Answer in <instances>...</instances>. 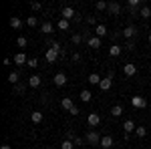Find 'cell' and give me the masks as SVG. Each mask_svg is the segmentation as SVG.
<instances>
[{
    "label": "cell",
    "instance_id": "14",
    "mask_svg": "<svg viewBox=\"0 0 151 149\" xmlns=\"http://www.w3.org/2000/svg\"><path fill=\"white\" fill-rule=\"evenodd\" d=\"M105 35H107V26H105V24H97V26H95V36L101 38V36H105Z\"/></svg>",
    "mask_w": 151,
    "mask_h": 149
},
{
    "label": "cell",
    "instance_id": "19",
    "mask_svg": "<svg viewBox=\"0 0 151 149\" xmlns=\"http://www.w3.org/2000/svg\"><path fill=\"white\" fill-rule=\"evenodd\" d=\"M123 129H125V133H131V131H135L137 127H135V123H133L131 119H127V121L123 123Z\"/></svg>",
    "mask_w": 151,
    "mask_h": 149
},
{
    "label": "cell",
    "instance_id": "8",
    "mask_svg": "<svg viewBox=\"0 0 151 149\" xmlns=\"http://www.w3.org/2000/svg\"><path fill=\"white\" fill-rule=\"evenodd\" d=\"M99 87H101V91H109V89L113 87V79H111V75H109L107 79H101V85H99Z\"/></svg>",
    "mask_w": 151,
    "mask_h": 149
},
{
    "label": "cell",
    "instance_id": "17",
    "mask_svg": "<svg viewBox=\"0 0 151 149\" xmlns=\"http://www.w3.org/2000/svg\"><path fill=\"white\" fill-rule=\"evenodd\" d=\"M91 99H93V93L91 91H87V89L81 91V101L83 103H91Z\"/></svg>",
    "mask_w": 151,
    "mask_h": 149
},
{
    "label": "cell",
    "instance_id": "20",
    "mask_svg": "<svg viewBox=\"0 0 151 149\" xmlns=\"http://www.w3.org/2000/svg\"><path fill=\"white\" fill-rule=\"evenodd\" d=\"M50 48H55V50H57L60 57L65 55V48H63V46H60V42H57V40H50Z\"/></svg>",
    "mask_w": 151,
    "mask_h": 149
},
{
    "label": "cell",
    "instance_id": "30",
    "mask_svg": "<svg viewBox=\"0 0 151 149\" xmlns=\"http://www.w3.org/2000/svg\"><path fill=\"white\" fill-rule=\"evenodd\" d=\"M58 30H67L69 28V20H65V18H58Z\"/></svg>",
    "mask_w": 151,
    "mask_h": 149
},
{
    "label": "cell",
    "instance_id": "10",
    "mask_svg": "<svg viewBox=\"0 0 151 149\" xmlns=\"http://www.w3.org/2000/svg\"><path fill=\"white\" fill-rule=\"evenodd\" d=\"M101 147H103V149H111V147H113V137H111V135L101 137Z\"/></svg>",
    "mask_w": 151,
    "mask_h": 149
},
{
    "label": "cell",
    "instance_id": "31",
    "mask_svg": "<svg viewBox=\"0 0 151 149\" xmlns=\"http://www.w3.org/2000/svg\"><path fill=\"white\" fill-rule=\"evenodd\" d=\"M135 133H137V137H145V135H147V129H145V127H143V125H139V127H137V129H135Z\"/></svg>",
    "mask_w": 151,
    "mask_h": 149
},
{
    "label": "cell",
    "instance_id": "32",
    "mask_svg": "<svg viewBox=\"0 0 151 149\" xmlns=\"http://www.w3.org/2000/svg\"><path fill=\"white\" fill-rule=\"evenodd\" d=\"M16 45L20 46V48H26V46H28V40H26L24 36H18V40H16Z\"/></svg>",
    "mask_w": 151,
    "mask_h": 149
},
{
    "label": "cell",
    "instance_id": "7",
    "mask_svg": "<svg viewBox=\"0 0 151 149\" xmlns=\"http://www.w3.org/2000/svg\"><path fill=\"white\" fill-rule=\"evenodd\" d=\"M55 85H57V87H65V85H67V75H65V73H57V75H55Z\"/></svg>",
    "mask_w": 151,
    "mask_h": 149
},
{
    "label": "cell",
    "instance_id": "40",
    "mask_svg": "<svg viewBox=\"0 0 151 149\" xmlns=\"http://www.w3.org/2000/svg\"><path fill=\"white\" fill-rule=\"evenodd\" d=\"M30 6H32V10H40V8H42V4H38V2H32Z\"/></svg>",
    "mask_w": 151,
    "mask_h": 149
},
{
    "label": "cell",
    "instance_id": "3",
    "mask_svg": "<svg viewBox=\"0 0 151 149\" xmlns=\"http://www.w3.org/2000/svg\"><path fill=\"white\" fill-rule=\"evenodd\" d=\"M131 105H133L135 109H145V107H147V101H145L143 97H131Z\"/></svg>",
    "mask_w": 151,
    "mask_h": 149
},
{
    "label": "cell",
    "instance_id": "26",
    "mask_svg": "<svg viewBox=\"0 0 151 149\" xmlns=\"http://www.w3.org/2000/svg\"><path fill=\"white\" fill-rule=\"evenodd\" d=\"M139 16H141V18H149V16H151V8H149V6H141Z\"/></svg>",
    "mask_w": 151,
    "mask_h": 149
},
{
    "label": "cell",
    "instance_id": "29",
    "mask_svg": "<svg viewBox=\"0 0 151 149\" xmlns=\"http://www.w3.org/2000/svg\"><path fill=\"white\" fill-rule=\"evenodd\" d=\"M60 149H75V143H73L70 139H65V141L60 143Z\"/></svg>",
    "mask_w": 151,
    "mask_h": 149
},
{
    "label": "cell",
    "instance_id": "4",
    "mask_svg": "<svg viewBox=\"0 0 151 149\" xmlns=\"http://www.w3.org/2000/svg\"><path fill=\"white\" fill-rule=\"evenodd\" d=\"M87 123H89V125L95 129V127L101 123V117H99V113H89V117H87Z\"/></svg>",
    "mask_w": 151,
    "mask_h": 149
},
{
    "label": "cell",
    "instance_id": "25",
    "mask_svg": "<svg viewBox=\"0 0 151 149\" xmlns=\"http://www.w3.org/2000/svg\"><path fill=\"white\" fill-rule=\"evenodd\" d=\"M89 83H91V85H101V77H99L97 73H91V75H89Z\"/></svg>",
    "mask_w": 151,
    "mask_h": 149
},
{
    "label": "cell",
    "instance_id": "43",
    "mask_svg": "<svg viewBox=\"0 0 151 149\" xmlns=\"http://www.w3.org/2000/svg\"><path fill=\"white\" fill-rule=\"evenodd\" d=\"M0 149H12V145H6L4 143V145H0Z\"/></svg>",
    "mask_w": 151,
    "mask_h": 149
},
{
    "label": "cell",
    "instance_id": "2",
    "mask_svg": "<svg viewBox=\"0 0 151 149\" xmlns=\"http://www.w3.org/2000/svg\"><path fill=\"white\" fill-rule=\"evenodd\" d=\"M75 16H77V12L73 10V8H70V6H67V8H63V10H60V18H65V20H75Z\"/></svg>",
    "mask_w": 151,
    "mask_h": 149
},
{
    "label": "cell",
    "instance_id": "15",
    "mask_svg": "<svg viewBox=\"0 0 151 149\" xmlns=\"http://www.w3.org/2000/svg\"><path fill=\"white\" fill-rule=\"evenodd\" d=\"M8 24H10L12 28H16V30H18V28L22 26V20H20L18 16H10V20H8Z\"/></svg>",
    "mask_w": 151,
    "mask_h": 149
},
{
    "label": "cell",
    "instance_id": "44",
    "mask_svg": "<svg viewBox=\"0 0 151 149\" xmlns=\"http://www.w3.org/2000/svg\"><path fill=\"white\" fill-rule=\"evenodd\" d=\"M149 42H151V32H149Z\"/></svg>",
    "mask_w": 151,
    "mask_h": 149
},
{
    "label": "cell",
    "instance_id": "22",
    "mask_svg": "<svg viewBox=\"0 0 151 149\" xmlns=\"http://www.w3.org/2000/svg\"><path fill=\"white\" fill-rule=\"evenodd\" d=\"M42 117H45V115L40 113V111H32V113H30V119H32V123H40V121H42Z\"/></svg>",
    "mask_w": 151,
    "mask_h": 149
},
{
    "label": "cell",
    "instance_id": "28",
    "mask_svg": "<svg viewBox=\"0 0 151 149\" xmlns=\"http://www.w3.org/2000/svg\"><path fill=\"white\" fill-rule=\"evenodd\" d=\"M141 6V0H129L127 2V8H133V10H139Z\"/></svg>",
    "mask_w": 151,
    "mask_h": 149
},
{
    "label": "cell",
    "instance_id": "13",
    "mask_svg": "<svg viewBox=\"0 0 151 149\" xmlns=\"http://www.w3.org/2000/svg\"><path fill=\"white\" fill-rule=\"evenodd\" d=\"M40 83H42V81H40V77H38V75H32V77H28V87H40Z\"/></svg>",
    "mask_w": 151,
    "mask_h": 149
},
{
    "label": "cell",
    "instance_id": "42",
    "mask_svg": "<svg viewBox=\"0 0 151 149\" xmlns=\"http://www.w3.org/2000/svg\"><path fill=\"white\" fill-rule=\"evenodd\" d=\"M69 113H70V115H79V113H81V111H79V109H77V107H73V109H70Z\"/></svg>",
    "mask_w": 151,
    "mask_h": 149
},
{
    "label": "cell",
    "instance_id": "9",
    "mask_svg": "<svg viewBox=\"0 0 151 149\" xmlns=\"http://www.w3.org/2000/svg\"><path fill=\"white\" fill-rule=\"evenodd\" d=\"M45 58H47L48 63H55V60L58 58V53L55 50V48H48L47 53H45Z\"/></svg>",
    "mask_w": 151,
    "mask_h": 149
},
{
    "label": "cell",
    "instance_id": "21",
    "mask_svg": "<svg viewBox=\"0 0 151 149\" xmlns=\"http://www.w3.org/2000/svg\"><path fill=\"white\" fill-rule=\"evenodd\" d=\"M18 79H20L18 71H10V75H8V81H10L12 85H18Z\"/></svg>",
    "mask_w": 151,
    "mask_h": 149
},
{
    "label": "cell",
    "instance_id": "41",
    "mask_svg": "<svg viewBox=\"0 0 151 149\" xmlns=\"http://www.w3.org/2000/svg\"><path fill=\"white\" fill-rule=\"evenodd\" d=\"M24 89H26L24 85H16V93H24Z\"/></svg>",
    "mask_w": 151,
    "mask_h": 149
},
{
    "label": "cell",
    "instance_id": "35",
    "mask_svg": "<svg viewBox=\"0 0 151 149\" xmlns=\"http://www.w3.org/2000/svg\"><path fill=\"white\" fill-rule=\"evenodd\" d=\"M70 40H73V42H75V45H81V40H83V36L79 35V32H77V35H73L70 36Z\"/></svg>",
    "mask_w": 151,
    "mask_h": 149
},
{
    "label": "cell",
    "instance_id": "18",
    "mask_svg": "<svg viewBox=\"0 0 151 149\" xmlns=\"http://www.w3.org/2000/svg\"><path fill=\"white\" fill-rule=\"evenodd\" d=\"M14 63H16V65H26V63H28V58H26L24 53H18V55L14 57Z\"/></svg>",
    "mask_w": 151,
    "mask_h": 149
},
{
    "label": "cell",
    "instance_id": "1",
    "mask_svg": "<svg viewBox=\"0 0 151 149\" xmlns=\"http://www.w3.org/2000/svg\"><path fill=\"white\" fill-rule=\"evenodd\" d=\"M85 141H87L89 145H101V135H99L95 129H91V131L85 135Z\"/></svg>",
    "mask_w": 151,
    "mask_h": 149
},
{
    "label": "cell",
    "instance_id": "12",
    "mask_svg": "<svg viewBox=\"0 0 151 149\" xmlns=\"http://www.w3.org/2000/svg\"><path fill=\"white\" fill-rule=\"evenodd\" d=\"M87 42H89L91 48H101V38H99V36H89Z\"/></svg>",
    "mask_w": 151,
    "mask_h": 149
},
{
    "label": "cell",
    "instance_id": "46",
    "mask_svg": "<svg viewBox=\"0 0 151 149\" xmlns=\"http://www.w3.org/2000/svg\"><path fill=\"white\" fill-rule=\"evenodd\" d=\"M30 149H35V147H30Z\"/></svg>",
    "mask_w": 151,
    "mask_h": 149
},
{
    "label": "cell",
    "instance_id": "27",
    "mask_svg": "<svg viewBox=\"0 0 151 149\" xmlns=\"http://www.w3.org/2000/svg\"><path fill=\"white\" fill-rule=\"evenodd\" d=\"M111 115H113V117H121V115H123V107H121V105H115V107L111 109Z\"/></svg>",
    "mask_w": 151,
    "mask_h": 149
},
{
    "label": "cell",
    "instance_id": "6",
    "mask_svg": "<svg viewBox=\"0 0 151 149\" xmlns=\"http://www.w3.org/2000/svg\"><path fill=\"white\" fill-rule=\"evenodd\" d=\"M107 10L111 12V14H121V10H123V6H121V4H119V2H109V8H107Z\"/></svg>",
    "mask_w": 151,
    "mask_h": 149
},
{
    "label": "cell",
    "instance_id": "36",
    "mask_svg": "<svg viewBox=\"0 0 151 149\" xmlns=\"http://www.w3.org/2000/svg\"><path fill=\"white\" fill-rule=\"evenodd\" d=\"M26 65H28L30 69H36V67H38V60H36V58H28V63H26Z\"/></svg>",
    "mask_w": 151,
    "mask_h": 149
},
{
    "label": "cell",
    "instance_id": "16",
    "mask_svg": "<svg viewBox=\"0 0 151 149\" xmlns=\"http://www.w3.org/2000/svg\"><path fill=\"white\" fill-rule=\"evenodd\" d=\"M60 107H63V109H67V111H70V109L75 107V105H73V99H70V97H65V99L60 101Z\"/></svg>",
    "mask_w": 151,
    "mask_h": 149
},
{
    "label": "cell",
    "instance_id": "11",
    "mask_svg": "<svg viewBox=\"0 0 151 149\" xmlns=\"http://www.w3.org/2000/svg\"><path fill=\"white\" fill-rule=\"evenodd\" d=\"M135 35H137V28L135 26H125V30H123V36L125 38H133Z\"/></svg>",
    "mask_w": 151,
    "mask_h": 149
},
{
    "label": "cell",
    "instance_id": "33",
    "mask_svg": "<svg viewBox=\"0 0 151 149\" xmlns=\"http://www.w3.org/2000/svg\"><path fill=\"white\" fill-rule=\"evenodd\" d=\"M95 6H97V10H107V8H109V4H107L105 0H99V2H97Z\"/></svg>",
    "mask_w": 151,
    "mask_h": 149
},
{
    "label": "cell",
    "instance_id": "37",
    "mask_svg": "<svg viewBox=\"0 0 151 149\" xmlns=\"http://www.w3.org/2000/svg\"><path fill=\"white\" fill-rule=\"evenodd\" d=\"M133 48H135V42H133V40L125 42V50H133Z\"/></svg>",
    "mask_w": 151,
    "mask_h": 149
},
{
    "label": "cell",
    "instance_id": "39",
    "mask_svg": "<svg viewBox=\"0 0 151 149\" xmlns=\"http://www.w3.org/2000/svg\"><path fill=\"white\" fill-rule=\"evenodd\" d=\"M87 22L89 24H97V16H87Z\"/></svg>",
    "mask_w": 151,
    "mask_h": 149
},
{
    "label": "cell",
    "instance_id": "38",
    "mask_svg": "<svg viewBox=\"0 0 151 149\" xmlns=\"http://www.w3.org/2000/svg\"><path fill=\"white\" fill-rule=\"evenodd\" d=\"M73 143H75V145L79 147V145H83V143H85V139H81V137H75V141H73Z\"/></svg>",
    "mask_w": 151,
    "mask_h": 149
},
{
    "label": "cell",
    "instance_id": "24",
    "mask_svg": "<svg viewBox=\"0 0 151 149\" xmlns=\"http://www.w3.org/2000/svg\"><path fill=\"white\" fill-rule=\"evenodd\" d=\"M40 32L50 35V32H52V24H50V22H42V24H40Z\"/></svg>",
    "mask_w": 151,
    "mask_h": 149
},
{
    "label": "cell",
    "instance_id": "45",
    "mask_svg": "<svg viewBox=\"0 0 151 149\" xmlns=\"http://www.w3.org/2000/svg\"><path fill=\"white\" fill-rule=\"evenodd\" d=\"M149 115H151V107H149Z\"/></svg>",
    "mask_w": 151,
    "mask_h": 149
},
{
    "label": "cell",
    "instance_id": "5",
    "mask_svg": "<svg viewBox=\"0 0 151 149\" xmlns=\"http://www.w3.org/2000/svg\"><path fill=\"white\" fill-rule=\"evenodd\" d=\"M123 73H125L127 77H135L137 67H135V65H131V63H125V65H123Z\"/></svg>",
    "mask_w": 151,
    "mask_h": 149
},
{
    "label": "cell",
    "instance_id": "34",
    "mask_svg": "<svg viewBox=\"0 0 151 149\" xmlns=\"http://www.w3.org/2000/svg\"><path fill=\"white\" fill-rule=\"evenodd\" d=\"M26 24H28V26H36V24H38L36 16H28V18H26Z\"/></svg>",
    "mask_w": 151,
    "mask_h": 149
},
{
    "label": "cell",
    "instance_id": "23",
    "mask_svg": "<svg viewBox=\"0 0 151 149\" xmlns=\"http://www.w3.org/2000/svg\"><path fill=\"white\" fill-rule=\"evenodd\" d=\"M121 50H123V48H121L119 45H113L111 48H109V55H111V57H119V55H121Z\"/></svg>",
    "mask_w": 151,
    "mask_h": 149
}]
</instances>
